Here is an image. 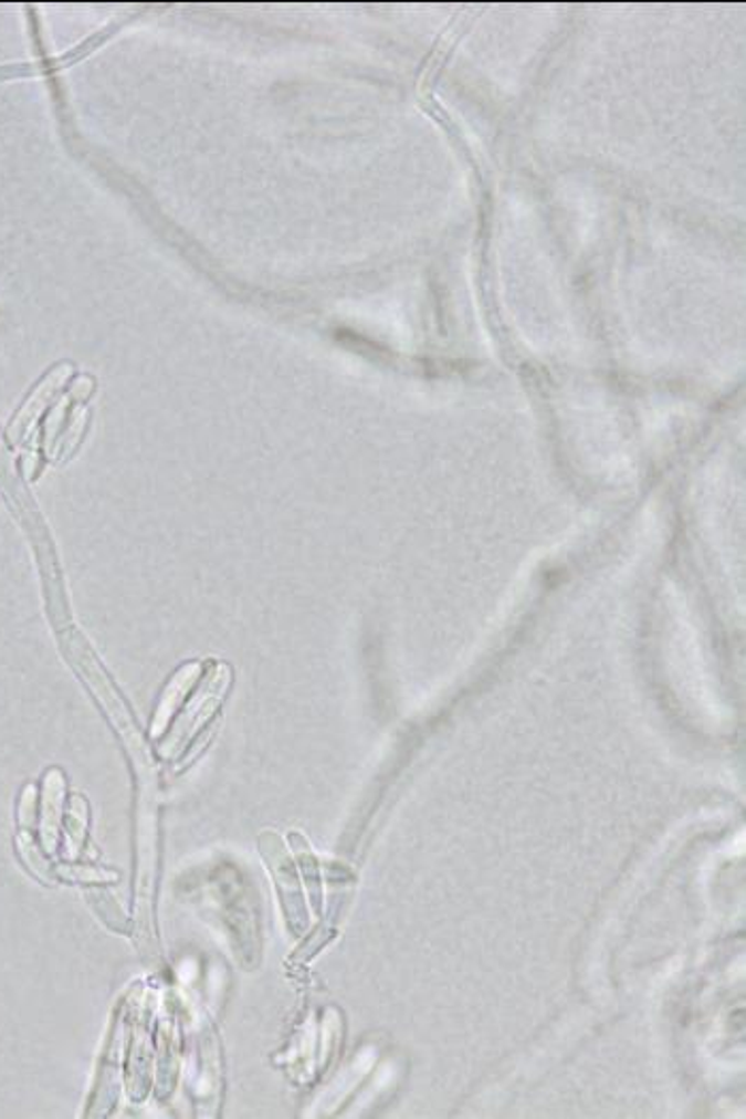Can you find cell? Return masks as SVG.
Listing matches in <instances>:
<instances>
[{
	"mask_svg": "<svg viewBox=\"0 0 746 1119\" xmlns=\"http://www.w3.org/2000/svg\"><path fill=\"white\" fill-rule=\"evenodd\" d=\"M227 684H229V668L220 666L218 670H213L209 674L208 682L203 684V689L195 696L192 704L181 714L174 736L167 740V749L162 744V755H174L176 751L181 749V744L201 728V723L208 719L209 712L218 707L220 698L224 696Z\"/></svg>",
	"mask_w": 746,
	"mask_h": 1119,
	"instance_id": "cell-1",
	"label": "cell"
},
{
	"mask_svg": "<svg viewBox=\"0 0 746 1119\" xmlns=\"http://www.w3.org/2000/svg\"><path fill=\"white\" fill-rule=\"evenodd\" d=\"M62 796H64V778L59 770H50L45 776V787H43V819H41L43 845L50 854L56 849V840H59Z\"/></svg>",
	"mask_w": 746,
	"mask_h": 1119,
	"instance_id": "cell-2",
	"label": "cell"
},
{
	"mask_svg": "<svg viewBox=\"0 0 746 1119\" xmlns=\"http://www.w3.org/2000/svg\"><path fill=\"white\" fill-rule=\"evenodd\" d=\"M199 668L197 666H188L183 668L181 672H178V677L171 680V684L167 687L165 696H162V704L156 712V719H154V725H151V734L154 736H160L162 730L167 728V721L171 719V714L178 710L179 702L183 700V696L188 693L190 684H192V678L197 677Z\"/></svg>",
	"mask_w": 746,
	"mask_h": 1119,
	"instance_id": "cell-3",
	"label": "cell"
}]
</instances>
